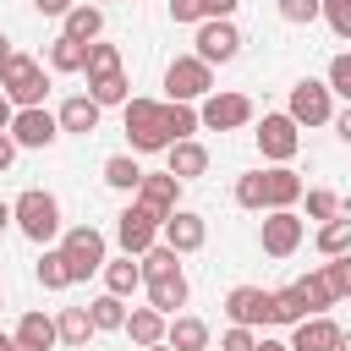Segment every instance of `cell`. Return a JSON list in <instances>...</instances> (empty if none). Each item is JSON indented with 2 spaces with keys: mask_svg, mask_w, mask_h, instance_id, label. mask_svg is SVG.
Returning a JSON list of instances; mask_svg holds the SVG:
<instances>
[{
  "mask_svg": "<svg viewBox=\"0 0 351 351\" xmlns=\"http://www.w3.org/2000/svg\"><path fill=\"white\" fill-rule=\"evenodd\" d=\"M121 121H126V143L132 154H165L170 148V132H165V99H143L132 93L121 104Z\"/></svg>",
  "mask_w": 351,
  "mask_h": 351,
  "instance_id": "cell-1",
  "label": "cell"
},
{
  "mask_svg": "<svg viewBox=\"0 0 351 351\" xmlns=\"http://www.w3.org/2000/svg\"><path fill=\"white\" fill-rule=\"evenodd\" d=\"M11 225L33 241V247H49L60 236V197L44 192V186H27L16 203H11Z\"/></svg>",
  "mask_w": 351,
  "mask_h": 351,
  "instance_id": "cell-2",
  "label": "cell"
},
{
  "mask_svg": "<svg viewBox=\"0 0 351 351\" xmlns=\"http://www.w3.org/2000/svg\"><path fill=\"white\" fill-rule=\"evenodd\" d=\"M60 258H66V274H71V285H82L88 274H99L104 263H110V241H104V230H93V225H71V230H60Z\"/></svg>",
  "mask_w": 351,
  "mask_h": 351,
  "instance_id": "cell-3",
  "label": "cell"
},
{
  "mask_svg": "<svg viewBox=\"0 0 351 351\" xmlns=\"http://www.w3.org/2000/svg\"><path fill=\"white\" fill-rule=\"evenodd\" d=\"M0 93L16 104V110H38L44 104V93H49V77H44V60H33V55H11L5 66H0Z\"/></svg>",
  "mask_w": 351,
  "mask_h": 351,
  "instance_id": "cell-4",
  "label": "cell"
},
{
  "mask_svg": "<svg viewBox=\"0 0 351 351\" xmlns=\"http://www.w3.org/2000/svg\"><path fill=\"white\" fill-rule=\"evenodd\" d=\"M214 93V66H203L197 55H176L165 66V99L170 104H203Z\"/></svg>",
  "mask_w": 351,
  "mask_h": 351,
  "instance_id": "cell-5",
  "label": "cell"
},
{
  "mask_svg": "<svg viewBox=\"0 0 351 351\" xmlns=\"http://www.w3.org/2000/svg\"><path fill=\"white\" fill-rule=\"evenodd\" d=\"M252 121V99L236 93V88H214L203 104H197V126L203 132H241Z\"/></svg>",
  "mask_w": 351,
  "mask_h": 351,
  "instance_id": "cell-6",
  "label": "cell"
},
{
  "mask_svg": "<svg viewBox=\"0 0 351 351\" xmlns=\"http://www.w3.org/2000/svg\"><path fill=\"white\" fill-rule=\"evenodd\" d=\"M252 137H258V154H263L269 165H291V159L302 154V126H296L285 110H269Z\"/></svg>",
  "mask_w": 351,
  "mask_h": 351,
  "instance_id": "cell-7",
  "label": "cell"
},
{
  "mask_svg": "<svg viewBox=\"0 0 351 351\" xmlns=\"http://www.w3.org/2000/svg\"><path fill=\"white\" fill-rule=\"evenodd\" d=\"M197 49V60L203 66H230L236 55H241V27L230 22V16H208V22H197V38H192Z\"/></svg>",
  "mask_w": 351,
  "mask_h": 351,
  "instance_id": "cell-8",
  "label": "cell"
},
{
  "mask_svg": "<svg viewBox=\"0 0 351 351\" xmlns=\"http://www.w3.org/2000/svg\"><path fill=\"white\" fill-rule=\"evenodd\" d=\"M159 225H165V219L132 197V203L115 214V241H121V252H126V258H143V252L159 241Z\"/></svg>",
  "mask_w": 351,
  "mask_h": 351,
  "instance_id": "cell-9",
  "label": "cell"
},
{
  "mask_svg": "<svg viewBox=\"0 0 351 351\" xmlns=\"http://www.w3.org/2000/svg\"><path fill=\"white\" fill-rule=\"evenodd\" d=\"M302 236H307V219L296 208H269L263 230H258V247H263V258H291L302 247Z\"/></svg>",
  "mask_w": 351,
  "mask_h": 351,
  "instance_id": "cell-10",
  "label": "cell"
},
{
  "mask_svg": "<svg viewBox=\"0 0 351 351\" xmlns=\"http://www.w3.org/2000/svg\"><path fill=\"white\" fill-rule=\"evenodd\" d=\"M285 115H291L296 126H329V121H335V93H329L318 77H302V82L291 88Z\"/></svg>",
  "mask_w": 351,
  "mask_h": 351,
  "instance_id": "cell-11",
  "label": "cell"
},
{
  "mask_svg": "<svg viewBox=\"0 0 351 351\" xmlns=\"http://www.w3.org/2000/svg\"><path fill=\"white\" fill-rule=\"evenodd\" d=\"M159 241H165L176 258H186V252H197V247L208 241V219H203L197 208H176V214H165V225H159Z\"/></svg>",
  "mask_w": 351,
  "mask_h": 351,
  "instance_id": "cell-12",
  "label": "cell"
},
{
  "mask_svg": "<svg viewBox=\"0 0 351 351\" xmlns=\"http://www.w3.org/2000/svg\"><path fill=\"white\" fill-rule=\"evenodd\" d=\"M16 148H55V137H60V121H55V110H16V121H11V132H5Z\"/></svg>",
  "mask_w": 351,
  "mask_h": 351,
  "instance_id": "cell-13",
  "label": "cell"
},
{
  "mask_svg": "<svg viewBox=\"0 0 351 351\" xmlns=\"http://www.w3.org/2000/svg\"><path fill=\"white\" fill-rule=\"evenodd\" d=\"M225 318L230 324H241V329H269V291L263 285H236L230 296H225Z\"/></svg>",
  "mask_w": 351,
  "mask_h": 351,
  "instance_id": "cell-14",
  "label": "cell"
},
{
  "mask_svg": "<svg viewBox=\"0 0 351 351\" xmlns=\"http://www.w3.org/2000/svg\"><path fill=\"white\" fill-rule=\"evenodd\" d=\"M302 192H307V186H302V176H296L291 165H269V170H263V214H269V208H296Z\"/></svg>",
  "mask_w": 351,
  "mask_h": 351,
  "instance_id": "cell-15",
  "label": "cell"
},
{
  "mask_svg": "<svg viewBox=\"0 0 351 351\" xmlns=\"http://www.w3.org/2000/svg\"><path fill=\"white\" fill-rule=\"evenodd\" d=\"M137 203H143V208H154V214L165 219V214H176V208H181V181H176L170 170H159V176H148V170H143V181H137Z\"/></svg>",
  "mask_w": 351,
  "mask_h": 351,
  "instance_id": "cell-16",
  "label": "cell"
},
{
  "mask_svg": "<svg viewBox=\"0 0 351 351\" xmlns=\"http://www.w3.org/2000/svg\"><path fill=\"white\" fill-rule=\"evenodd\" d=\"M340 335H346V329H340L329 313H318V318H302V324L291 329V340H285V346H291V351H335V346H340Z\"/></svg>",
  "mask_w": 351,
  "mask_h": 351,
  "instance_id": "cell-17",
  "label": "cell"
},
{
  "mask_svg": "<svg viewBox=\"0 0 351 351\" xmlns=\"http://www.w3.org/2000/svg\"><path fill=\"white\" fill-rule=\"evenodd\" d=\"M165 170H170L176 181H197V176H208V148H203L197 137L170 143V148H165Z\"/></svg>",
  "mask_w": 351,
  "mask_h": 351,
  "instance_id": "cell-18",
  "label": "cell"
},
{
  "mask_svg": "<svg viewBox=\"0 0 351 351\" xmlns=\"http://www.w3.org/2000/svg\"><path fill=\"white\" fill-rule=\"evenodd\" d=\"M99 115H104V110H99V104H93L88 93H71V99H66V104L55 110L60 132H71V137H93V132H99Z\"/></svg>",
  "mask_w": 351,
  "mask_h": 351,
  "instance_id": "cell-19",
  "label": "cell"
},
{
  "mask_svg": "<svg viewBox=\"0 0 351 351\" xmlns=\"http://www.w3.org/2000/svg\"><path fill=\"white\" fill-rule=\"evenodd\" d=\"M143 291H148V307H154V313H165V318H176V313L186 307V296H192V285H186V274H181V269H176V274H165V280H148Z\"/></svg>",
  "mask_w": 351,
  "mask_h": 351,
  "instance_id": "cell-20",
  "label": "cell"
},
{
  "mask_svg": "<svg viewBox=\"0 0 351 351\" xmlns=\"http://www.w3.org/2000/svg\"><path fill=\"white\" fill-rule=\"evenodd\" d=\"M16 351H55L60 340H55V318L49 313H22L16 318Z\"/></svg>",
  "mask_w": 351,
  "mask_h": 351,
  "instance_id": "cell-21",
  "label": "cell"
},
{
  "mask_svg": "<svg viewBox=\"0 0 351 351\" xmlns=\"http://www.w3.org/2000/svg\"><path fill=\"white\" fill-rule=\"evenodd\" d=\"M60 33H66V38H77V44H93V38H104V11H99V5H88V0H77V5L60 16Z\"/></svg>",
  "mask_w": 351,
  "mask_h": 351,
  "instance_id": "cell-22",
  "label": "cell"
},
{
  "mask_svg": "<svg viewBox=\"0 0 351 351\" xmlns=\"http://www.w3.org/2000/svg\"><path fill=\"white\" fill-rule=\"evenodd\" d=\"M165 346H170V351H208V324L192 318V313H176V318L165 324Z\"/></svg>",
  "mask_w": 351,
  "mask_h": 351,
  "instance_id": "cell-23",
  "label": "cell"
},
{
  "mask_svg": "<svg viewBox=\"0 0 351 351\" xmlns=\"http://www.w3.org/2000/svg\"><path fill=\"white\" fill-rule=\"evenodd\" d=\"M99 274H104V291H110V296H121V302L143 291V269H137V258H126V252H121V258H110Z\"/></svg>",
  "mask_w": 351,
  "mask_h": 351,
  "instance_id": "cell-24",
  "label": "cell"
},
{
  "mask_svg": "<svg viewBox=\"0 0 351 351\" xmlns=\"http://www.w3.org/2000/svg\"><path fill=\"white\" fill-rule=\"evenodd\" d=\"M55 340H60L66 351H82V346L93 340V318H88V307H60V313H55Z\"/></svg>",
  "mask_w": 351,
  "mask_h": 351,
  "instance_id": "cell-25",
  "label": "cell"
},
{
  "mask_svg": "<svg viewBox=\"0 0 351 351\" xmlns=\"http://www.w3.org/2000/svg\"><path fill=\"white\" fill-rule=\"evenodd\" d=\"M165 324H170L165 313H154V307H132L121 335H132V346L143 351V346H159V340H165Z\"/></svg>",
  "mask_w": 351,
  "mask_h": 351,
  "instance_id": "cell-26",
  "label": "cell"
},
{
  "mask_svg": "<svg viewBox=\"0 0 351 351\" xmlns=\"http://www.w3.org/2000/svg\"><path fill=\"white\" fill-rule=\"evenodd\" d=\"M126 302L121 296H110V291H99L93 302H88V318H93V335H115V329H126Z\"/></svg>",
  "mask_w": 351,
  "mask_h": 351,
  "instance_id": "cell-27",
  "label": "cell"
},
{
  "mask_svg": "<svg viewBox=\"0 0 351 351\" xmlns=\"http://www.w3.org/2000/svg\"><path fill=\"white\" fill-rule=\"evenodd\" d=\"M137 181H143L137 154H110V159H104V186H110V192H132V197H137Z\"/></svg>",
  "mask_w": 351,
  "mask_h": 351,
  "instance_id": "cell-28",
  "label": "cell"
},
{
  "mask_svg": "<svg viewBox=\"0 0 351 351\" xmlns=\"http://www.w3.org/2000/svg\"><path fill=\"white\" fill-rule=\"evenodd\" d=\"M307 318V302H302V291L296 285H285V291H269V324H280V329H296Z\"/></svg>",
  "mask_w": 351,
  "mask_h": 351,
  "instance_id": "cell-29",
  "label": "cell"
},
{
  "mask_svg": "<svg viewBox=\"0 0 351 351\" xmlns=\"http://www.w3.org/2000/svg\"><path fill=\"white\" fill-rule=\"evenodd\" d=\"M115 71H126V66H121V44L93 38V44H88V60H82V77L99 82V77H115Z\"/></svg>",
  "mask_w": 351,
  "mask_h": 351,
  "instance_id": "cell-30",
  "label": "cell"
},
{
  "mask_svg": "<svg viewBox=\"0 0 351 351\" xmlns=\"http://www.w3.org/2000/svg\"><path fill=\"white\" fill-rule=\"evenodd\" d=\"M296 291H302V302H307V318H318V313H329L340 296H335V285H329V274L324 269H313L307 280H296Z\"/></svg>",
  "mask_w": 351,
  "mask_h": 351,
  "instance_id": "cell-31",
  "label": "cell"
},
{
  "mask_svg": "<svg viewBox=\"0 0 351 351\" xmlns=\"http://www.w3.org/2000/svg\"><path fill=\"white\" fill-rule=\"evenodd\" d=\"M313 247H318L324 258H340V252H351V214H335V219H324V225H318V236H313Z\"/></svg>",
  "mask_w": 351,
  "mask_h": 351,
  "instance_id": "cell-32",
  "label": "cell"
},
{
  "mask_svg": "<svg viewBox=\"0 0 351 351\" xmlns=\"http://www.w3.org/2000/svg\"><path fill=\"white\" fill-rule=\"evenodd\" d=\"M44 60H49V71H66V77H77L82 71V60H88V44H77V38H55L49 49H44Z\"/></svg>",
  "mask_w": 351,
  "mask_h": 351,
  "instance_id": "cell-33",
  "label": "cell"
},
{
  "mask_svg": "<svg viewBox=\"0 0 351 351\" xmlns=\"http://www.w3.org/2000/svg\"><path fill=\"white\" fill-rule=\"evenodd\" d=\"M33 274H38V285H44V291H71V274H66L60 247H44V252H38V263H33Z\"/></svg>",
  "mask_w": 351,
  "mask_h": 351,
  "instance_id": "cell-34",
  "label": "cell"
},
{
  "mask_svg": "<svg viewBox=\"0 0 351 351\" xmlns=\"http://www.w3.org/2000/svg\"><path fill=\"white\" fill-rule=\"evenodd\" d=\"M165 132H170V143L197 137V132H203V126H197V104H170V99H165Z\"/></svg>",
  "mask_w": 351,
  "mask_h": 351,
  "instance_id": "cell-35",
  "label": "cell"
},
{
  "mask_svg": "<svg viewBox=\"0 0 351 351\" xmlns=\"http://www.w3.org/2000/svg\"><path fill=\"white\" fill-rule=\"evenodd\" d=\"M88 99H93L99 110H110V104H126V99H132V82H126V71H115V77H99V82H88Z\"/></svg>",
  "mask_w": 351,
  "mask_h": 351,
  "instance_id": "cell-36",
  "label": "cell"
},
{
  "mask_svg": "<svg viewBox=\"0 0 351 351\" xmlns=\"http://www.w3.org/2000/svg\"><path fill=\"white\" fill-rule=\"evenodd\" d=\"M236 208H252V214H263V170H247V176H236Z\"/></svg>",
  "mask_w": 351,
  "mask_h": 351,
  "instance_id": "cell-37",
  "label": "cell"
},
{
  "mask_svg": "<svg viewBox=\"0 0 351 351\" xmlns=\"http://www.w3.org/2000/svg\"><path fill=\"white\" fill-rule=\"evenodd\" d=\"M302 197H307V219H318V225L340 214V197H335L329 186H313V192H302Z\"/></svg>",
  "mask_w": 351,
  "mask_h": 351,
  "instance_id": "cell-38",
  "label": "cell"
},
{
  "mask_svg": "<svg viewBox=\"0 0 351 351\" xmlns=\"http://www.w3.org/2000/svg\"><path fill=\"white\" fill-rule=\"evenodd\" d=\"M318 5H324V0H274V11H280V22H296V27H307V22H318Z\"/></svg>",
  "mask_w": 351,
  "mask_h": 351,
  "instance_id": "cell-39",
  "label": "cell"
},
{
  "mask_svg": "<svg viewBox=\"0 0 351 351\" xmlns=\"http://www.w3.org/2000/svg\"><path fill=\"white\" fill-rule=\"evenodd\" d=\"M324 88H329L335 99H346V104H351V55H335V60H329V77H324Z\"/></svg>",
  "mask_w": 351,
  "mask_h": 351,
  "instance_id": "cell-40",
  "label": "cell"
},
{
  "mask_svg": "<svg viewBox=\"0 0 351 351\" xmlns=\"http://www.w3.org/2000/svg\"><path fill=\"white\" fill-rule=\"evenodd\" d=\"M318 16L329 22V33H335V38H351V0H324V5H318Z\"/></svg>",
  "mask_w": 351,
  "mask_h": 351,
  "instance_id": "cell-41",
  "label": "cell"
},
{
  "mask_svg": "<svg viewBox=\"0 0 351 351\" xmlns=\"http://www.w3.org/2000/svg\"><path fill=\"white\" fill-rule=\"evenodd\" d=\"M324 274H329V285H335V296L346 302V296H351V252H340V258H329V263H324Z\"/></svg>",
  "mask_w": 351,
  "mask_h": 351,
  "instance_id": "cell-42",
  "label": "cell"
},
{
  "mask_svg": "<svg viewBox=\"0 0 351 351\" xmlns=\"http://www.w3.org/2000/svg\"><path fill=\"white\" fill-rule=\"evenodd\" d=\"M219 351H258V335L241 329V324H230V329L219 335Z\"/></svg>",
  "mask_w": 351,
  "mask_h": 351,
  "instance_id": "cell-43",
  "label": "cell"
},
{
  "mask_svg": "<svg viewBox=\"0 0 351 351\" xmlns=\"http://www.w3.org/2000/svg\"><path fill=\"white\" fill-rule=\"evenodd\" d=\"M170 22H192V27L208 22V16H203V0H170Z\"/></svg>",
  "mask_w": 351,
  "mask_h": 351,
  "instance_id": "cell-44",
  "label": "cell"
},
{
  "mask_svg": "<svg viewBox=\"0 0 351 351\" xmlns=\"http://www.w3.org/2000/svg\"><path fill=\"white\" fill-rule=\"evenodd\" d=\"M71 5H77V0H33V11H38V16H55V22H60Z\"/></svg>",
  "mask_w": 351,
  "mask_h": 351,
  "instance_id": "cell-45",
  "label": "cell"
},
{
  "mask_svg": "<svg viewBox=\"0 0 351 351\" xmlns=\"http://www.w3.org/2000/svg\"><path fill=\"white\" fill-rule=\"evenodd\" d=\"M329 126H335V137L351 148V104H346V110H335V121H329Z\"/></svg>",
  "mask_w": 351,
  "mask_h": 351,
  "instance_id": "cell-46",
  "label": "cell"
},
{
  "mask_svg": "<svg viewBox=\"0 0 351 351\" xmlns=\"http://www.w3.org/2000/svg\"><path fill=\"white\" fill-rule=\"evenodd\" d=\"M236 5L241 0H203V16H230L236 22Z\"/></svg>",
  "mask_w": 351,
  "mask_h": 351,
  "instance_id": "cell-47",
  "label": "cell"
},
{
  "mask_svg": "<svg viewBox=\"0 0 351 351\" xmlns=\"http://www.w3.org/2000/svg\"><path fill=\"white\" fill-rule=\"evenodd\" d=\"M11 159H16V143H11V137H5V132H0V176H5V170H11Z\"/></svg>",
  "mask_w": 351,
  "mask_h": 351,
  "instance_id": "cell-48",
  "label": "cell"
},
{
  "mask_svg": "<svg viewBox=\"0 0 351 351\" xmlns=\"http://www.w3.org/2000/svg\"><path fill=\"white\" fill-rule=\"evenodd\" d=\"M11 121H16V104L0 93V132H11Z\"/></svg>",
  "mask_w": 351,
  "mask_h": 351,
  "instance_id": "cell-49",
  "label": "cell"
},
{
  "mask_svg": "<svg viewBox=\"0 0 351 351\" xmlns=\"http://www.w3.org/2000/svg\"><path fill=\"white\" fill-rule=\"evenodd\" d=\"M11 55H16V49H11V38H5V33H0V66H5V60H11Z\"/></svg>",
  "mask_w": 351,
  "mask_h": 351,
  "instance_id": "cell-50",
  "label": "cell"
},
{
  "mask_svg": "<svg viewBox=\"0 0 351 351\" xmlns=\"http://www.w3.org/2000/svg\"><path fill=\"white\" fill-rule=\"evenodd\" d=\"M258 351H291L285 340H258Z\"/></svg>",
  "mask_w": 351,
  "mask_h": 351,
  "instance_id": "cell-51",
  "label": "cell"
},
{
  "mask_svg": "<svg viewBox=\"0 0 351 351\" xmlns=\"http://www.w3.org/2000/svg\"><path fill=\"white\" fill-rule=\"evenodd\" d=\"M5 225H11V203L0 197V236H5Z\"/></svg>",
  "mask_w": 351,
  "mask_h": 351,
  "instance_id": "cell-52",
  "label": "cell"
},
{
  "mask_svg": "<svg viewBox=\"0 0 351 351\" xmlns=\"http://www.w3.org/2000/svg\"><path fill=\"white\" fill-rule=\"evenodd\" d=\"M0 351H16V340H11V335H5V329H0Z\"/></svg>",
  "mask_w": 351,
  "mask_h": 351,
  "instance_id": "cell-53",
  "label": "cell"
},
{
  "mask_svg": "<svg viewBox=\"0 0 351 351\" xmlns=\"http://www.w3.org/2000/svg\"><path fill=\"white\" fill-rule=\"evenodd\" d=\"M335 351H351V335H340V346H335Z\"/></svg>",
  "mask_w": 351,
  "mask_h": 351,
  "instance_id": "cell-54",
  "label": "cell"
},
{
  "mask_svg": "<svg viewBox=\"0 0 351 351\" xmlns=\"http://www.w3.org/2000/svg\"><path fill=\"white\" fill-rule=\"evenodd\" d=\"M143 351H170V346H165V340H159V346H143Z\"/></svg>",
  "mask_w": 351,
  "mask_h": 351,
  "instance_id": "cell-55",
  "label": "cell"
},
{
  "mask_svg": "<svg viewBox=\"0 0 351 351\" xmlns=\"http://www.w3.org/2000/svg\"><path fill=\"white\" fill-rule=\"evenodd\" d=\"M88 5H99V11H104V5H110V0H88Z\"/></svg>",
  "mask_w": 351,
  "mask_h": 351,
  "instance_id": "cell-56",
  "label": "cell"
},
{
  "mask_svg": "<svg viewBox=\"0 0 351 351\" xmlns=\"http://www.w3.org/2000/svg\"><path fill=\"white\" fill-rule=\"evenodd\" d=\"M0 307H5V296H0Z\"/></svg>",
  "mask_w": 351,
  "mask_h": 351,
  "instance_id": "cell-57",
  "label": "cell"
}]
</instances>
